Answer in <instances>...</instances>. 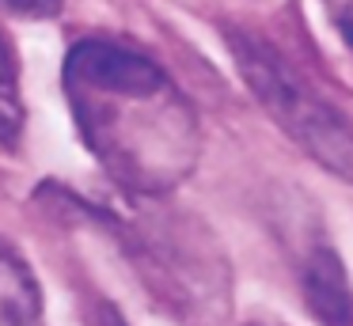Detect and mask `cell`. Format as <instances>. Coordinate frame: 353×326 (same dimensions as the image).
<instances>
[{
    "label": "cell",
    "mask_w": 353,
    "mask_h": 326,
    "mask_svg": "<svg viewBox=\"0 0 353 326\" xmlns=\"http://www.w3.org/2000/svg\"><path fill=\"white\" fill-rule=\"evenodd\" d=\"M300 292L319 326H353V285L330 243H312L300 262Z\"/></svg>",
    "instance_id": "obj_4"
},
{
    "label": "cell",
    "mask_w": 353,
    "mask_h": 326,
    "mask_svg": "<svg viewBox=\"0 0 353 326\" xmlns=\"http://www.w3.org/2000/svg\"><path fill=\"white\" fill-rule=\"evenodd\" d=\"M23 129V106L16 91V61L0 38V144H12Z\"/></svg>",
    "instance_id": "obj_6"
},
{
    "label": "cell",
    "mask_w": 353,
    "mask_h": 326,
    "mask_svg": "<svg viewBox=\"0 0 353 326\" xmlns=\"http://www.w3.org/2000/svg\"><path fill=\"white\" fill-rule=\"evenodd\" d=\"M4 8H12L16 15H31V19H50L61 12L65 0H0Z\"/></svg>",
    "instance_id": "obj_7"
},
{
    "label": "cell",
    "mask_w": 353,
    "mask_h": 326,
    "mask_svg": "<svg viewBox=\"0 0 353 326\" xmlns=\"http://www.w3.org/2000/svg\"><path fill=\"white\" fill-rule=\"evenodd\" d=\"M95 326H125V318L118 315L110 303H99V323H95Z\"/></svg>",
    "instance_id": "obj_9"
},
{
    "label": "cell",
    "mask_w": 353,
    "mask_h": 326,
    "mask_svg": "<svg viewBox=\"0 0 353 326\" xmlns=\"http://www.w3.org/2000/svg\"><path fill=\"white\" fill-rule=\"evenodd\" d=\"M330 15H334V27L342 34V42L353 50V0H330Z\"/></svg>",
    "instance_id": "obj_8"
},
{
    "label": "cell",
    "mask_w": 353,
    "mask_h": 326,
    "mask_svg": "<svg viewBox=\"0 0 353 326\" xmlns=\"http://www.w3.org/2000/svg\"><path fill=\"white\" fill-rule=\"evenodd\" d=\"M0 326H46L42 288L8 239H0Z\"/></svg>",
    "instance_id": "obj_5"
},
{
    "label": "cell",
    "mask_w": 353,
    "mask_h": 326,
    "mask_svg": "<svg viewBox=\"0 0 353 326\" xmlns=\"http://www.w3.org/2000/svg\"><path fill=\"white\" fill-rule=\"evenodd\" d=\"M95 220L110 224L122 235L125 254L133 258L137 273L145 277L148 292L160 303L175 307L179 318H221L228 311V273L216 258L213 235L179 220H133L99 212L88 205Z\"/></svg>",
    "instance_id": "obj_2"
},
{
    "label": "cell",
    "mask_w": 353,
    "mask_h": 326,
    "mask_svg": "<svg viewBox=\"0 0 353 326\" xmlns=\"http://www.w3.org/2000/svg\"><path fill=\"white\" fill-rule=\"evenodd\" d=\"M228 50L251 95L281 125V133L323 171L353 186V121L300 80L270 42L247 30H228Z\"/></svg>",
    "instance_id": "obj_3"
},
{
    "label": "cell",
    "mask_w": 353,
    "mask_h": 326,
    "mask_svg": "<svg viewBox=\"0 0 353 326\" xmlns=\"http://www.w3.org/2000/svg\"><path fill=\"white\" fill-rule=\"evenodd\" d=\"M61 88L88 152L122 190L160 197L190 179L201 152L198 114L152 57L84 38L65 57Z\"/></svg>",
    "instance_id": "obj_1"
}]
</instances>
